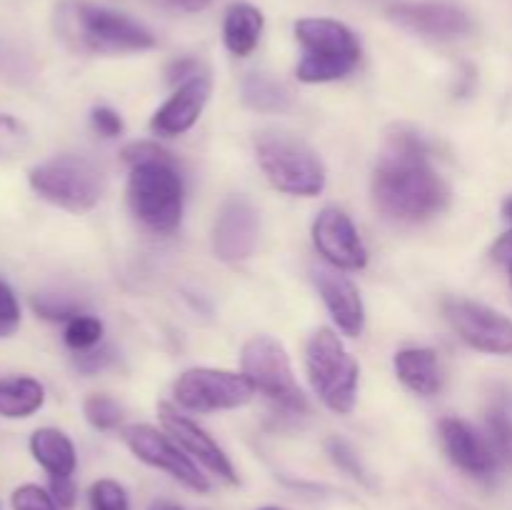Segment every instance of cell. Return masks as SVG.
<instances>
[{
	"mask_svg": "<svg viewBox=\"0 0 512 510\" xmlns=\"http://www.w3.org/2000/svg\"><path fill=\"white\" fill-rule=\"evenodd\" d=\"M305 365H308L310 385L318 398L333 413H353L355 400H358L360 368L333 330H315L305 350Z\"/></svg>",
	"mask_w": 512,
	"mask_h": 510,
	"instance_id": "cell-7",
	"label": "cell"
},
{
	"mask_svg": "<svg viewBox=\"0 0 512 510\" xmlns=\"http://www.w3.org/2000/svg\"><path fill=\"white\" fill-rule=\"evenodd\" d=\"M373 200L380 213L395 220H428L448 205V183L428 160V145L413 130L398 128L388 138L373 173Z\"/></svg>",
	"mask_w": 512,
	"mask_h": 510,
	"instance_id": "cell-1",
	"label": "cell"
},
{
	"mask_svg": "<svg viewBox=\"0 0 512 510\" xmlns=\"http://www.w3.org/2000/svg\"><path fill=\"white\" fill-rule=\"evenodd\" d=\"M45 400L43 385L28 375L0 378V415L3 418H28L40 410Z\"/></svg>",
	"mask_w": 512,
	"mask_h": 510,
	"instance_id": "cell-22",
	"label": "cell"
},
{
	"mask_svg": "<svg viewBox=\"0 0 512 510\" xmlns=\"http://www.w3.org/2000/svg\"><path fill=\"white\" fill-rule=\"evenodd\" d=\"M150 510H183V508H178V505L173 503H155Z\"/></svg>",
	"mask_w": 512,
	"mask_h": 510,
	"instance_id": "cell-40",
	"label": "cell"
},
{
	"mask_svg": "<svg viewBox=\"0 0 512 510\" xmlns=\"http://www.w3.org/2000/svg\"><path fill=\"white\" fill-rule=\"evenodd\" d=\"M395 373H398L400 383L413 393L435 395L443 385V375H440L438 355L430 348H405L395 355Z\"/></svg>",
	"mask_w": 512,
	"mask_h": 510,
	"instance_id": "cell-20",
	"label": "cell"
},
{
	"mask_svg": "<svg viewBox=\"0 0 512 510\" xmlns=\"http://www.w3.org/2000/svg\"><path fill=\"white\" fill-rule=\"evenodd\" d=\"M260 510H280V508H260Z\"/></svg>",
	"mask_w": 512,
	"mask_h": 510,
	"instance_id": "cell-41",
	"label": "cell"
},
{
	"mask_svg": "<svg viewBox=\"0 0 512 510\" xmlns=\"http://www.w3.org/2000/svg\"><path fill=\"white\" fill-rule=\"evenodd\" d=\"M255 155L273 188L288 195L313 198L325 188V168L313 148L298 135L263 130L255 135Z\"/></svg>",
	"mask_w": 512,
	"mask_h": 510,
	"instance_id": "cell-3",
	"label": "cell"
},
{
	"mask_svg": "<svg viewBox=\"0 0 512 510\" xmlns=\"http://www.w3.org/2000/svg\"><path fill=\"white\" fill-rule=\"evenodd\" d=\"M243 375L253 383L255 390L278 403L280 408L288 413H305L308 403L305 395L300 393L298 383L293 378V368H290V358L285 353L283 345L270 335H255L243 345Z\"/></svg>",
	"mask_w": 512,
	"mask_h": 510,
	"instance_id": "cell-8",
	"label": "cell"
},
{
	"mask_svg": "<svg viewBox=\"0 0 512 510\" xmlns=\"http://www.w3.org/2000/svg\"><path fill=\"white\" fill-rule=\"evenodd\" d=\"M28 128L13 115L0 113V160H13L28 150Z\"/></svg>",
	"mask_w": 512,
	"mask_h": 510,
	"instance_id": "cell-27",
	"label": "cell"
},
{
	"mask_svg": "<svg viewBox=\"0 0 512 510\" xmlns=\"http://www.w3.org/2000/svg\"><path fill=\"white\" fill-rule=\"evenodd\" d=\"M85 420L93 425L95 430H113L118 428L120 420H123V405L118 400H113L110 395H88L83 403Z\"/></svg>",
	"mask_w": 512,
	"mask_h": 510,
	"instance_id": "cell-24",
	"label": "cell"
},
{
	"mask_svg": "<svg viewBox=\"0 0 512 510\" xmlns=\"http://www.w3.org/2000/svg\"><path fill=\"white\" fill-rule=\"evenodd\" d=\"M313 278L338 328L350 338H358L365 328V308L358 288L345 275L330 268H315Z\"/></svg>",
	"mask_w": 512,
	"mask_h": 510,
	"instance_id": "cell-18",
	"label": "cell"
},
{
	"mask_svg": "<svg viewBox=\"0 0 512 510\" xmlns=\"http://www.w3.org/2000/svg\"><path fill=\"white\" fill-rule=\"evenodd\" d=\"M55 30L80 53H138L155 45V35L138 20L85 0H63L55 10Z\"/></svg>",
	"mask_w": 512,
	"mask_h": 510,
	"instance_id": "cell-2",
	"label": "cell"
},
{
	"mask_svg": "<svg viewBox=\"0 0 512 510\" xmlns=\"http://www.w3.org/2000/svg\"><path fill=\"white\" fill-rule=\"evenodd\" d=\"M443 313L470 348L490 355H512V320L500 310L475 300L448 298Z\"/></svg>",
	"mask_w": 512,
	"mask_h": 510,
	"instance_id": "cell-10",
	"label": "cell"
},
{
	"mask_svg": "<svg viewBox=\"0 0 512 510\" xmlns=\"http://www.w3.org/2000/svg\"><path fill=\"white\" fill-rule=\"evenodd\" d=\"M128 200L140 223L155 233H173L183 220V180L173 158L133 165Z\"/></svg>",
	"mask_w": 512,
	"mask_h": 510,
	"instance_id": "cell-6",
	"label": "cell"
},
{
	"mask_svg": "<svg viewBox=\"0 0 512 510\" xmlns=\"http://www.w3.org/2000/svg\"><path fill=\"white\" fill-rule=\"evenodd\" d=\"M255 388L245 375L218 368H190L175 383L173 395L183 408L208 413V410H233L250 403Z\"/></svg>",
	"mask_w": 512,
	"mask_h": 510,
	"instance_id": "cell-9",
	"label": "cell"
},
{
	"mask_svg": "<svg viewBox=\"0 0 512 510\" xmlns=\"http://www.w3.org/2000/svg\"><path fill=\"white\" fill-rule=\"evenodd\" d=\"M440 440L448 453L450 463L473 478H490L498 470L500 460L495 458L493 448L483 435L475 433L470 423L460 418L440 420Z\"/></svg>",
	"mask_w": 512,
	"mask_h": 510,
	"instance_id": "cell-15",
	"label": "cell"
},
{
	"mask_svg": "<svg viewBox=\"0 0 512 510\" xmlns=\"http://www.w3.org/2000/svg\"><path fill=\"white\" fill-rule=\"evenodd\" d=\"M163 3L175 10H185V13H198V10L208 8L213 0H163Z\"/></svg>",
	"mask_w": 512,
	"mask_h": 510,
	"instance_id": "cell-38",
	"label": "cell"
},
{
	"mask_svg": "<svg viewBox=\"0 0 512 510\" xmlns=\"http://www.w3.org/2000/svg\"><path fill=\"white\" fill-rule=\"evenodd\" d=\"M503 215H505V220H510L512 223V193L503 200Z\"/></svg>",
	"mask_w": 512,
	"mask_h": 510,
	"instance_id": "cell-39",
	"label": "cell"
},
{
	"mask_svg": "<svg viewBox=\"0 0 512 510\" xmlns=\"http://www.w3.org/2000/svg\"><path fill=\"white\" fill-rule=\"evenodd\" d=\"M328 453H330V458H333V463L338 465L340 470H345V473L353 475V478H358V480H363V483H368V475H365V468H363V465H360L358 455L353 453V448H350V445L345 443V440H338V438L330 440V443H328Z\"/></svg>",
	"mask_w": 512,
	"mask_h": 510,
	"instance_id": "cell-31",
	"label": "cell"
},
{
	"mask_svg": "<svg viewBox=\"0 0 512 510\" xmlns=\"http://www.w3.org/2000/svg\"><path fill=\"white\" fill-rule=\"evenodd\" d=\"M315 248L338 270H360L368 265V250L353 220L338 208H325L313 223Z\"/></svg>",
	"mask_w": 512,
	"mask_h": 510,
	"instance_id": "cell-13",
	"label": "cell"
},
{
	"mask_svg": "<svg viewBox=\"0 0 512 510\" xmlns=\"http://www.w3.org/2000/svg\"><path fill=\"white\" fill-rule=\"evenodd\" d=\"M20 325V305L8 283L0 280V338H10Z\"/></svg>",
	"mask_w": 512,
	"mask_h": 510,
	"instance_id": "cell-32",
	"label": "cell"
},
{
	"mask_svg": "<svg viewBox=\"0 0 512 510\" xmlns=\"http://www.w3.org/2000/svg\"><path fill=\"white\" fill-rule=\"evenodd\" d=\"M30 188L58 208L85 213L105 193V170L85 155H58L35 165L28 175Z\"/></svg>",
	"mask_w": 512,
	"mask_h": 510,
	"instance_id": "cell-5",
	"label": "cell"
},
{
	"mask_svg": "<svg viewBox=\"0 0 512 510\" xmlns=\"http://www.w3.org/2000/svg\"><path fill=\"white\" fill-rule=\"evenodd\" d=\"M295 38L305 55L298 63V80L330 83L355 70L360 63V43L348 25L330 18H303L295 23Z\"/></svg>",
	"mask_w": 512,
	"mask_h": 510,
	"instance_id": "cell-4",
	"label": "cell"
},
{
	"mask_svg": "<svg viewBox=\"0 0 512 510\" xmlns=\"http://www.w3.org/2000/svg\"><path fill=\"white\" fill-rule=\"evenodd\" d=\"M50 495L63 510H70L78 500V488L70 478H50Z\"/></svg>",
	"mask_w": 512,
	"mask_h": 510,
	"instance_id": "cell-36",
	"label": "cell"
},
{
	"mask_svg": "<svg viewBox=\"0 0 512 510\" xmlns=\"http://www.w3.org/2000/svg\"><path fill=\"white\" fill-rule=\"evenodd\" d=\"M103 338V323L93 315H78V318L68 320V328H65V343L68 348H73L75 353L80 350H90L100 343Z\"/></svg>",
	"mask_w": 512,
	"mask_h": 510,
	"instance_id": "cell-26",
	"label": "cell"
},
{
	"mask_svg": "<svg viewBox=\"0 0 512 510\" xmlns=\"http://www.w3.org/2000/svg\"><path fill=\"white\" fill-rule=\"evenodd\" d=\"M30 453L50 478H70L78 468L75 445L63 430L38 428L30 435Z\"/></svg>",
	"mask_w": 512,
	"mask_h": 510,
	"instance_id": "cell-19",
	"label": "cell"
},
{
	"mask_svg": "<svg viewBox=\"0 0 512 510\" xmlns=\"http://www.w3.org/2000/svg\"><path fill=\"white\" fill-rule=\"evenodd\" d=\"M260 238V215L248 198L233 195L223 203L213 228V250L225 263H240L255 253Z\"/></svg>",
	"mask_w": 512,
	"mask_h": 510,
	"instance_id": "cell-12",
	"label": "cell"
},
{
	"mask_svg": "<svg viewBox=\"0 0 512 510\" xmlns=\"http://www.w3.org/2000/svg\"><path fill=\"white\" fill-rule=\"evenodd\" d=\"M243 103L258 113H285L293 98L280 80L265 73H250L243 80Z\"/></svg>",
	"mask_w": 512,
	"mask_h": 510,
	"instance_id": "cell-23",
	"label": "cell"
},
{
	"mask_svg": "<svg viewBox=\"0 0 512 510\" xmlns=\"http://www.w3.org/2000/svg\"><path fill=\"white\" fill-rule=\"evenodd\" d=\"M388 15L400 28L438 40L460 38V35H468L473 30V23H470L465 10H460L458 5L440 3V0L393 5Z\"/></svg>",
	"mask_w": 512,
	"mask_h": 510,
	"instance_id": "cell-14",
	"label": "cell"
},
{
	"mask_svg": "<svg viewBox=\"0 0 512 510\" xmlns=\"http://www.w3.org/2000/svg\"><path fill=\"white\" fill-rule=\"evenodd\" d=\"M263 23H265L263 13H260L255 5L250 3L230 5L223 23V40L225 45H228L230 53L240 55V58L253 53L260 43Z\"/></svg>",
	"mask_w": 512,
	"mask_h": 510,
	"instance_id": "cell-21",
	"label": "cell"
},
{
	"mask_svg": "<svg viewBox=\"0 0 512 510\" xmlns=\"http://www.w3.org/2000/svg\"><path fill=\"white\" fill-rule=\"evenodd\" d=\"M90 508L93 510H130L128 493L118 480H95L90 488Z\"/></svg>",
	"mask_w": 512,
	"mask_h": 510,
	"instance_id": "cell-28",
	"label": "cell"
},
{
	"mask_svg": "<svg viewBox=\"0 0 512 510\" xmlns=\"http://www.w3.org/2000/svg\"><path fill=\"white\" fill-rule=\"evenodd\" d=\"M10 505L13 510H63L53 500L50 490H43L40 485H20L10 495Z\"/></svg>",
	"mask_w": 512,
	"mask_h": 510,
	"instance_id": "cell-29",
	"label": "cell"
},
{
	"mask_svg": "<svg viewBox=\"0 0 512 510\" xmlns=\"http://www.w3.org/2000/svg\"><path fill=\"white\" fill-rule=\"evenodd\" d=\"M90 123H93V128L98 130L103 138H115V135L123 133V120H120V115L115 113L113 108H105V105L93 108V113H90Z\"/></svg>",
	"mask_w": 512,
	"mask_h": 510,
	"instance_id": "cell-34",
	"label": "cell"
},
{
	"mask_svg": "<svg viewBox=\"0 0 512 510\" xmlns=\"http://www.w3.org/2000/svg\"><path fill=\"white\" fill-rule=\"evenodd\" d=\"M493 260L508 270L510 283H512V230H508L505 235H500L498 243L493 245Z\"/></svg>",
	"mask_w": 512,
	"mask_h": 510,
	"instance_id": "cell-37",
	"label": "cell"
},
{
	"mask_svg": "<svg viewBox=\"0 0 512 510\" xmlns=\"http://www.w3.org/2000/svg\"><path fill=\"white\" fill-rule=\"evenodd\" d=\"M160 420H163L165 430L173 435V440L185 450V453L193 455L200 465H205V468L213 475H218V478L228 480V483H238V473H235L230 458L223 453V448L200 428V425H195L193 420L180 415L178 410L170 408L168 403L160 405Z\"/></svg>",
	"mask_w": 512,
	"mask_h": 510,
	"instance_id": "cell-16",
	"label": "cell"
},
{
	"mask_svg": "<svg viewBox=\"0 0 512 510\" xmlns=\"http://www.w3.org/2000/svg\"><path fill=\"white\" fill-rule=\"evenodd\" d=\"M113 363V350L110 348H98V350H80V355H75V365H78L80 373H98V370L108 368Z\"/></svg>",
	"mask_w": 512,
	"mask_h": 510,
	"instance_id": "cell-35",
	"label": "cell"
},
{
	"mask_svg": "<svg viewBox=\"0 0 512 510\" xmlns=\"http://www.w3.org/2000/svg\"><path fill=\"white\" fill-rule=\"evenodd\" d=\"M35 313L45 320H73L78 318V305L60 295H33L30 300Z\"/></svg>",
	"mask_w": 512,
	"mask_h": 510,
	"instance_id": "cell-30",
	"label": "cell"
},
{
	"mask_svg": "<svg viewBox=\"0 0 512 510\" xmlns=\"http://www.w3.org/2000/svg\"><path fill=\"white\" fill-rule=\"evenodd\" d=\"M488 443L495 458L512 468V418L508 410L495 408L488 415Z\"/></svg>",
	"mask_w": 512,
	"mask_h": 510,
	"instance_id": "cell-25",
	"label": "cell"
},
{
	"mask_svg": "<svg viewBox=\"0 0 512 510\" xmlns=\"http://www.w3.org/2000/svg\"><path fill=\"white\" fill-rule=\"evenodd\" d=\"M210 98V78L208 75H193L185 80L173 98L153 115L150 120V130L155 135H180L185 130L193 128L198 123L200 113H203L205 103Z\"/></svg>",
	"mask_w": 512,
	"mask_h": 510,
	"instance_id": "cell-17",
	"label": "cell"
},
{
	"mask_svg": "<svg viewBox=\"0 0 512 510\" xmlns=\"http://www.w3.org/2000/svg\"><path fill=\"white\" fill-rule=\"evenodd\" d=\"M170 153L165 148H160V145L155 143H130L128 148L123 150V160L125 163L133 168V165H140V163H150V160H168Z\"/></svg>",
	"mask_w": 512,
	"mask_h": 510,
	"instance_id": "cell-33",
	"label": "cell"
},
{
	"mask_svg": "<svg viewBox=\"0 0 512 510\" xmlns=\"http://www.w3.org/2000/svg\"><path fill=\"white\" fill-rule=\"evenodd\" d=\"M123 440L130 453L143 460V463H148L150 468L165 470L175 480H180L185 488L198 490V493H208L210 490L208 478L200 473L198 465L160 430L150 428V425H128L123 430Z\"/></svg>",
	"mask_w": 512,
	"mask_h": 510,
	"instance_id": "cell-11",
	"label": "cell"
}]
</instances>
